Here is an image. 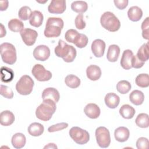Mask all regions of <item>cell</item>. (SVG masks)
<instances>
[{
  "instance_id": "obj_21",
  "label": "cell",
  "mask_w": 149,
  "mask_h": 149,
  "mask_svg": "<svg viewBox=\"0 0 149 149\" xmlns=\"http://www.w3.org/2000/svg\"><path fill=\"white\" fill-rule=\"evenodd\" d=\"M26 142V139L25 136L21 133H16L13 135L11 143L13 147L16 149H20L23 148Z\"/></svg>"
},
{
  "instance_id": "obj_5",
  "label": "cell",
  "mask_w": 149,
  "mask_h": 149,
  "mask_svg": "<svg viewBox=\"0 0 149 149\" xmlns=\"http://www.w3.org/2000/svg\"><path fill=\"white\" fill-rule=\"evenodd\" d=\"M0 52L3 62L9 65L14 64L17 59L15 46L9 42H3L0 45Z\"/></svg>"
},
{
  "instance_id": "obj_22",
  "label": "cell",
  "mask_w": 149,
  "mask_h": 149,
  "mask_svg": "<svg viewBox=\"0 0 149 149\" xmlns=\"http://www.w3.org/2000/svg\"><path fill=\"white\" fill-rule=\"evenodd\" d=\"M120 54V48L118 45L112 44L109 46L107 54V58L111 62L117 61Z\"/></svg>"
},
{
  "instance_id": "obj_15",
  "label": "cell",
  "mask_w": 149,
  "mask_h": 149,
  "mask_svg": "<svg viewBox=\"0 0 149 149\" xmlns=\"http://www.w3.org/2000/svg\"><path fill=\"white\" fill-rule=\"evenodd\" d=\"M84 112L91 119H97L100 116L101 111L99 107L94 103H90L84 107Z\"/></svg>"
},
{
  "instance_id": "obj_7",
  "label": "cell",
  "mask_w": 149,
  "mask_h": 149,
  "mask_svg": "<svg viewBox=\"0 0 149 149\" xmlns=\"http://www.w3.org/2000/svg\"><path fill=\"white\" fill-rule=\"evenodd\" d=\"M70 137L73 141L80 145L86 144L90 140L88 132L79 127H72L69 130Z\"/></svg>"
},
{
  "instance_id": "obj_6",
  "label": "cell",
  "mask_w": 149,
  "mask_h": 149,
  "mask_svg": "<svg viewBox=\"0 0 149 149\" xmlns=\"http://www.w3.org/2000/svg\"><path fill=\"white\" fill-rule=\"evenodd\" d=\"M34 82L28 75L22 76L16 84V90L17 93L23 95L30 94L33 89Z\"/></svg>"
},
{
  "instance_id": "obj_34",
  "label": "cell",
  "mask_w": 149,
  "mask_h": 149,
  "mask_svg": "<svg viewBox=\"0 0 149 149\" xmlns=\"http://www.w3.org/2000/svg\"><path fill=\"white\" fill-rule=\"evenodd\" d=\"M136 84L140 87L146 88L149 86V76L147 73L139 74L135 79Z\"/></svg>"
},
{
  "instance_id": "obj_17",
  "label": "cell",
  "mask_w": 149,
  "mask_h": 149,
  "mask_svg": "<svg viewBox=\"0 0 149 149\" xmlns=\"http://www.w3.org/2000/svg\"><path fill=\"white\" fill-rule=\"evenodd\" d=\"M87 77L92 81L98 80L101 76V70L100 68L95 65H91L86 69Z\"/></svg>"
},
{
  "instance_id": "obj_46",
  "label": "cell",
  "mask_w": 149,
  "mask_h": 149,
  "mask_svg": "<svg viewBox=\"0 0 149 149\" xmlns=\"http://www.w3.org/2000/svg\"><path fill=\"white\" fill-rule=\"evenodd\" d=\"M9 2L8 1H0V10L1 11L6 10L8 7Z\"/></svg>"
},
{
  "instance_id": "obj_40",
  "label": "cell",
  "mask_w": 149,
  "mask_h": 149,
  "mask_svg": "<svg viewBox=\"0 0 149 149\" xmlns=\"http://www.w3.org/2000/svg\"><path fill=\"white\" fill-rule=\"evenodd\" d=\"M79 33L78 31L74 29H69L68 30L65 34V40L70 43H73V41Z\"/></svg>"
},
{
  "instance_id": "obj_10",
  "label": "cell",
  "mask_w": 149,
  "mask_h": 149,
  "mask_svg": "<svg viewBox=\"0 0 149 149\" xmlns=\"http://www.w3.org/2000/svg\"><path fill=\"white\" fill-rule=\"evenodd\" d=\"M20 34L23 41L27 46L34 45L38 36L37 32L30 28L24 29Z\"/></svg>"
},
{
  "instance_id": "obj_47",
  "label": "cell",
  "mask_w": 149,
  "mask_h": 149,
  "mask_svg": "<svg viewBox=\"0 0 149 149\" xmlns=\"http://www.w3.org/2000/svg\"><path fill=\"white\" fill-rule=\"evenodd\" d=\"M1 35H0V37L1 38H2L3 37L5 36H6V29L4 27V26L1 23Z\"/></svg>"
},
{
  "instance_id": "obj_11",
  "label": "cell",
  "mask_w": 149,
  "mask_h": 149,
  "mask_svg": "<svg viewBox=\"0 0 149 149\" xmlns=\"http://www.w3.org/2000/svg\"><path fill=\"white\" fill-rule=\"evenodd\" d=\"M33 56L37 61H45L50 56V49L45 45H40L36 47L33 51Z\"/></svg>"
},
{
  "instance_id": "obj_44",
  "label": "cell",
  "mask_w": 149,
  "mask_h": 149,
  "mask_svg": "<svg viewBox=\"0 0 149 149\" xmlns=\"http://www.w3.org/2000/svg\"><path fill=\"white\" fill-rule=\"evenodd\" d=\"M113 2L117 8L123 10L127 7L129 1L127 0H114Z\"/></svg>"
},
{
  "instance_id": "obj_28",
  "label": "cell",
  "mask_w": 149,
  "mask_h": 149,
  "mask_svg": "<svg viewBox=\"0 0 149 149\" xmlns=\"http://www.w3.org/2000/svg\"><path fill=\"white\" fill-rule=\"evenodd\" d=\"M1 81L4 83L10 82L14 77V72L12 69L6 66H2L1 68Z\"/></svg>"
},
{
  "instance_id": "obj_25",
  "label": "cell",
  "mask_w": 149,
  "mask_h": 149,
  "mask_svg": "<svg viewBox=\"0 0 149 149\" xmlns=\"http://www.w3.org/2000/svg\"><path fill=\"white\" fill-rule=\"evenodd\" d=\"M130 101L135 105H140L143 104L144 100L143 93L138 90H133L129 95Z\"/></svg>"
},
{
  "instance_id": "obj_48",
  "label": "cell",
  "mask_w": 149,
  "mask_h": 149,
  "mask_svg": "<svg viewBox=\"0 0 149 149\" xmlns=\"http://www.w3.org/2000/svg\"><path fill=\"white\" fill-rule=\"evenodd\" d=\"M44 148H57V146L54 143H49L47 146H45Z\"/></svg>"
},
{
  "instance_id": "obj_18",
  "label": "cell",
  "mask_w": 149,
  "mask_h": 149,
  "mask_svg": "<svg viewBox=\"0 0 149 149\" xmlns=\"http://www.w3.org/2000/svg\"><path fill=\"white\" fill-rule=\"evenodd\" d=\"M130 136L129 129L124 126H120L116 128L114 132L115 139L119 142H125L127 141Z\"/></svg>"
},
{
  "instance_id": "obj_20",
  "label": "cell",
  "mask_w": 149,
  "mask_h": 149,
  "mask_svg": "<svg viewBox=\"0 0 149 149\" xmlns=\"http://www.w3.org/2000/svg\"><path fill=\"white\" fill-rule=\"evenodd\" d=\"M15 119L14 114L9 110L3 111L0 114V123L2 126H8L12 125L14 122Z\"/></svg>"
},
{
  "instance_id": "obj_35",
  "label": "cell",
  "mask_w": 149,
  "mask_h": 149,
  "mask_svg": "<svg viewBox=\"0 0 149 149\" xmlns=\"http://www.w3.org/2000/svg\"><path fill=\"white\" fill-rule=\"evenodd\" d=\"M131 84L127 80H120L116 84V89L122 94L127 93L131 89Z\"/></svg>"
},
{
  "instance_id": "obj_23",
  "label": "cell",
  "mask_w": 149,
  "mask_h": 149,
  "mask_svg": "<svg viewBox=\"0 0 149 149\" xmlns=\"http://www.w3.org/2000/svg\"><path fill=\"white\" fill-rule=\"evenodd\" d=\"M43 19L42 13L39 10H34L32 12L29 19V23L33 27H38L42 24Z\"/></svg>"
},
{
  "instance_id": "obj_1",
  "label": "cell",
  "mask_w": 149,
  "mask_h": 149,
  "mask_svg": "<svg viewBox=\"0 0 149 149\" xmlns=\"http://www.w3.org/2000/svg\"><path fill=\"white\" fill-rule=\"evenodd\" d=\"M56 56L62 58L68 63L73 62L76 56V49L72 45H68L62 40H59L58 45L54 49Z\"/></svg>"
},
{
  "instance_id": "obj_33",
  "label": "cell",
  "mask_w": 149,
  "mask_h": 149,
  "mask_svg": "<svg viewBox=\"0 0 149 149\" xmlns=\"http://www.w3.org/2000/svg\"><path fill=\"white\" fill-rule=\"evenodd\" d=\"M136 124L140 127L147 128L149 126L148 115L145 113L139 114L135 120Z\"/></svg>"
},
{
  "instance_id": "obj_4",
  "label": "cell",
  "mask_w": 149,
  "mask_h": 149,
  "mask_svg": "<svg viewBox=\"0 0 149 149\" xmlns=\"http://www.w3.org/2000/svg\"><path fill=\"white\" fill-rule=\"evenodd\" d=\"M100 23L105 29L111 32L118 31L120 27L119 20L111 12H105L101 15Z\"/></svg>"
},
{
  "instance_id": "obj_30",
  "label": "cell",
  "mask_w": 149,
  "mask_h": 149,
  "mask_svg": "<svg viewBox=\"0 0 149 149\" xmlns=\"http://www.w3.org/2000/svg\"><path fill=\"white\" fill-rule=\"evenodd\" d=\"M65 83L69 87L76 88L80 84V79L74 74H68L65 79Z\"/></svg>"
},
{
  "instance_id": "obj_14",
  "label": "cell",
  "mask_w": 149,
  "mask_h": 149,
  "mask_svg": "<svg viewBox=\"0 0 149 149\" xmlns=\"http://www.w3.org/2000/svg\"><path fill=\"white\" fill-rule=\"evenodd\" d=\"M133 53L130 49H126L123 51L120 59L121 66L126 70L130 69L132 68V60Z\"/></svg>"
},
{
  "instance_id": "obj_32",
  "label": "cell",
  "mask_w": 149,
  "mask_h": 149,
  "mask_svg": "<svg viewBox=\"0 0 149 149\" xmlns=\"http://www.w3.org/2000/svg\"><path fill=\"white\" fill-rule=\"evenodd\" d=\"M137 57L141 61L145 62L148 61L149 54H148V42L143 44L139 49L137 55Z\"/></svg>"
},
{
  "instance_id": "obj_31",
  "label": "cell",
  "mask_w": 149,
  "mask_h": 149,
  "mask_svg": "<svg viewBox=\"0 0 149 149\" xmlns=\"http://www.w3.org/2000/svg\"><path fill=\"white\" fill-rule=\"evenodd\" d=\"M8 27L13 32H21L24 29L23 23L18 19H12L8 22Z\"/></svg>"
},
{
  "instance_id": "obj_45",
  "label": "cell",
  "mask_w": 149,
  "mask_h": 149,
  "mask_svg": "<svg viewBox=\"0 0 149 149\" xmlns=\"http://www.w3.org/2000/svg\"><path fill=\"white\" fill-rule=\"evenodd\" d=\"M145 62L141 61L140 59H138L136 55H133V60H132V68L135 69H139L143 67Z\"/></svg>"
},
{
  "instance_id": "obj_49",
  "label": "cell",
  "mask_w": 149,
  "mask_h": 149,
  "mask_svg": "<svg viewBox=\"0 0 149 149\" xmlns=\"http://www.w3.org/2000/svg\"><path fill=\"white\" fill-rule=\"evenodd\" d=\"M48 1L47 0H45V1H37V2H39V3H45V2H47Z\"/></svg>"
},
{
  "instance_id": "obj_9",
  "label": "cell",
  "mask_w": 149,
  "mask_h": 149,
  "mask_svg": "<svg viewBox=\"0 0 149 149\" xmlns=\"http://www.w3.org/2000/svg\"><path fill=\"white\" fill-rule=\"evenodd\" d=\"M31 73L34 77L40 81L49 80L52 77V73L47 70L41 64H36L31 70Z\"/></svg>"
},
{
  "instance_id": "obj_3",
  "label": "cell",
  "mask_w": 149,
  "mask_h": 149,
  "mask_svg": "<svg viewBox=\"0 0 149 149\" xmlns=\"http://www.w3.org/2000/svg\"><path fill=\"white\" fill-rule=\"evenodd\" d=\"M64 23L60 17H50L48 19L45 29L44 31V36L47 38L58 37L61 35Z\"/></svg>"
},
{
  "instance_id": "obj_16",
  "label": "cell",
  "mask_w": 149,
  "mask_h": 149,
  "mask_svg": "<svg viewBox=\"0 0 149 149\" xmlns=\"http://www.w3.org/2000/svg\"><path fill=\"white\" fill-rule=\"evenodd\" d=\"M42 98L43 100L49 99L56 103L59 100L60 95L59 91L56 88L48 87L43 90L42 93Z\"/></svg>"
},
{
  "instance_id": "obj_24",
  "label": "cell",
  "mask_w": 149,
  "mask_h": 149,
  "mask_svg": "<svg viewBox=\"0 0 149 149\" xmlns=\"http://www.w3.org/2000/svg\"><path fill=\"white\" fill-rule=\"evenodd\" d=\"M129 19L133 22H137L143 16V11L140 8L137 6L130 7L127 11Z\"/></svg>"
},
{
  "instance_id": "obj_36",
  "label": "cell",
  "mask_w": 149,
  "mask_h": 149,
  "mask_svg": "<svg viewBox=\"0 0 149 149\" xmlns=\"http://www.w3.org/2000/svg\"><path fill=\"white\" fill-rule=\"evenodd\" d=\"M88 37L84 34L79 33L73 41V44L79 48L85 47L88 43Z\"/></svg>"
},
{
  "instance_id": "obj_8",
  "label": "cell",
  "mask_w": 149,
  "mask_h": 149,
  "mask_svg": "<svg viewBox=\"0 0 149 149\" xmlns=\"http://www.w3.org/2000/svg\"><path fill=\"white\" fill-rule=\"evenodd\" d=\"M95 135L98 145L101 148H107L111 143V136L109 131L104 126H100L96 129Z\"/></svg>"
},
{
  "instance_id": "obj_41",
  "label": "cell",
  "mask_w": 149,
  "mask_h": 149,
  "mask_svg": "<svg viewBox=\"0 0 149 149\" xmlns=\"http://www.w3.org/2000/svg\"><path fill=\"white\" fill-rule=\"evenodd\" d=\"M68 127V123L65 122H61L59 123H56L55 125H53L49 126L48 128V131L50 133L55 132L59 130H62L64 129H66Z\"/></svg>"
},
{
  "instance_id": "obj_19",
  "label": "cell",
  "mask_w": 149,
  "mask_h": 149,
  "mask_svg": "<svg viewBox=\"0 0 149 149\" xmlns=\"http://www.w3.org/2000/svg\"><path fill=\"white\" fill-rule=\"evenodd\" d=\"M106 105L111 109L116 108L120 102L119 97L113 93H109L106 94L104 98Z\"/></svg>"
},
{
  "instance_id": "obj_2",
  "label": "cell",
  "mask_w": 149,
  "mask_h": 149,
  "mask_svg": "<svg viewBox=\"0 0 149 149\" xmlns=\"http://www.w3.org/2000/svg\"><path fill=\"white\" fill-rule=\"evenodd\" d=\"M56 109V103L49 99L43 100V102L37 108L36 115L37 118L43 121H48L51 119Z\"/></svg>"
},
{
  "instance_id": "obj_12",
  "label": "cell",
  "mask_w": 149,
  "mask_h": 149,
  "mask_svg": "<svg viewBox=\"0 0 149 149\" xmlns=\"http://www.w3.org/2000/svg\"><path fill=\"white\" fill-rule=\"evenodd\" d=\"M66 8V1L64 0H52L48 6V10L51 13L61 14L63 13Z\"/></svg>"
},
{
  "instance_id": "obj_29",
  "label": "cell",
  "mask_w": 149,
  "mask_h": 149,
  "mask_svg": "<svg viewBox=\"0 0 149 149\" xmlns=\"http://www.w3.org/2000/svg\"><path fill=\"white\" fill-rule=\"evenodd\" d=\"M71 8L73 11L79 14H82L87 11L88 9V5L85 1H75L72 3Z\"/></svg>"
},
{
  "instance_id": "obj_43",
  "label": "cell",
  "mask_w": 149,
  "mask_h": 149,
  "mask_svg": "<svg viewBox=\"0 0 149 149\" xmlns=\"http://www.w3.org/2000/svg\"><path fill=\"white\" fill-rule=\"evenodd\" d=\"M136 147L138 149H147L148 148V140L146 137H140L136 141Z\"/></svg>"
},
{
  "instance_id": "obj_39",
  "label": "cell",
  "mask_w": 149,
  "mask_h": 149,
  "mask_svg": "<svg viewBox=\"0 0 149 149\" xmlns=\"http://www.w3.org/2000/svg\"><path fill=\"white\" fill-rule=\"evenodd\" d=\"M0 94L3 97L8 99H11L13 97V93L12 90L8 86L3 84L1 85Z\"/></svg>"
},
{
  "instance_id": "obj_27",
  "label": "cell",
  "mask_w": 149,
  "mask_h": 149,
  "mask_svg": "<svg viewBox=\"0 0 149 149\" xmlns=\"http://www.w3.org/2000/svg\"><path fill=\"white\" fill-rule=\"evenodd\" d=\"M136 113L134 108L128 104L123 105L119 109V113L121 116L126 119H132Z\"/></svg>"
},
{
  "instance_id": "obj_38",
  "label": "cell",
  "mask_w": 149,
  "mask_h": 149,
  "mask_svg": "<svg viewBox=\"0 0 149 149\" xmlns=\"http://www.w3.org/2000/svg\"><path fill=\"white\" fill-rule=\"evenodd\" d=\"M142 36L146 40L149 39V17H147L141 23Z\"/></svg>"
},
{
  "instance_id": "obj_42",
  "label": "cell",
  "mask_w": 149,
  "mask_h": 149,
  "mask_svg": "<svg viewBox=\"0 0 149 149\" xmlns=\"http://www.w3.org/2000/svg\"><path fill=\"white\" fill-rule=\"evenodd\" d=\"M75 26L77 29L83 30L86 27V22L83 19V14H79L75 19L74 20Z\"/></svg>"
},
{
  "instance_id": "obj_13",
  "label": "cell",
  "mask_w": 149,
  "mask_h": 149,
  "mask_svg": "<svg viewBox=\"0 0 149 149\" xmlns=\"http://www.w3.org/2000/svg\"><path fill=\"white\" fill-rule=\"evenodd\" d=\"M105 42L101 39H96L91 44V51L97 58L102 57L105 52Z\"/></svg>"
},
{
  "instance_id": "obj_37",
  "label": "cell",
  "mask_w": 149,
  "mask_h": 149,
  "mask_svg": "<svg viewBox=\"0 0 149 149\" xmlns=\"http://www.w3.org/2000/svg\"><path fill=\"white\" fill-rule=\"evenodd\" d=\"M32 11L31 9L27 6H22L19 10L18 16L22 20H27L30 19Z\"/></svg>"
},
{
  "instance_id": "obj_26",
  "label": "cell",
  "mask_w": 149,
  "mask_h": 149,
  "mask_svg": "<svg viewBox=\"0 0 149 149\" xmlns=\"http://www.w3.org/2000/svg\"><path fill=\"white\" fill-rule=\"evenodd\" d=\"M44 131V127L43 125L38 122L32 123L28 127V132L32 136H40L43 133Z\"/></svg>"
}]
</instances>
